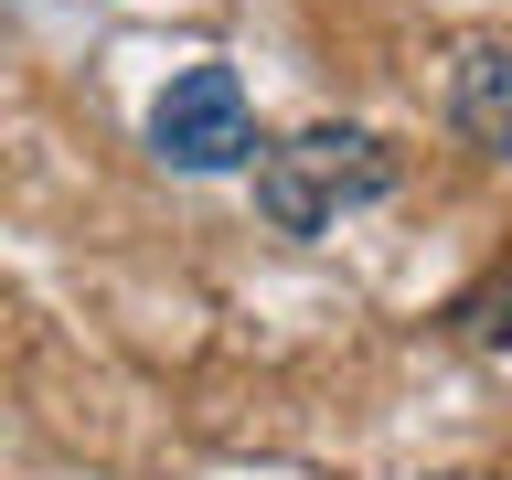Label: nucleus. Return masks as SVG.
I'll list each match as a JSON object with an SVG mask.
<instances>
[{
  "label": "nucleus",
  "instance_id": "7ed1b4c3",
  "mask_svg": "<svg viewBox=\"0 0 512 480\" xmlns=\"http://www.w3.org/2000/svg\"><path fill=\"white\" fill-rule=\"evenodd\" d=\"M448 128L480 160H512V43H470L448 64Z\"/></svg>",
  "mask_w": 512,
  "mask_h": 480
},
{
  "label": "nucleus",
  "instance_id": "f03ea898",
  "mask_svg": "<svg viewBox=\"0 0 512 480\" xmlns=\"http://www.w3.org/2000/svg\"><path fill=\"white\" fill-rule=\"evenodd\" d=\"M150 150L171 171H246L256 160V107H246V75L235 64H182L171 86L150 96Z\"/></svg>",
  "mask_w": 512,
  "mask_h": 480
},
{
  "label": "nucleus",
  "instance_id": "f257e3e1",
  "mask_svg": "<svg viewBox=\"0 0 512 480\" xmlns=\"http://www.w3.org/2000/svg\"><path fill=\"white\" fill-rule=\"evenodd\" d=\"M256 214L278 224L288 246H320L342 214H363V203H384L395 192V150H384L374 128H342V118H320V128H299V139H256Z\"/></svg>",
  "mask_w": 512,
  "mask_h": 480
}]
</instances>
